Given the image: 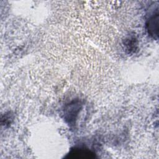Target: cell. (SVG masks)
<instances>
[{
    "instance_id": "1",
    "label": "cell",
    "mask_w": 159,
    "mask_h": 159,
    "mask_svg": "<svg viewBox=\"0 0 159 159\" xmlns=\"http://www.w3.org/2000/svg\"><path fill=\"white\" fill-rule=\"evenodd\" d=\"M147 29L148 34L155 39H157L158 31V14L152 16L147 23Z\"/></svg>"
},
{
    "instance_id": "2",
    "label": "cell",
    "mask_w": 159,
    "mask_h": 159,
    "mask_svg": "<svg viewBox=\"0 0 159 159\" xmlns=\"http://www.w3.org/2000/svg\"><path fill=\"white\" fill-rule=\"evenodd\" d=\"M125 45L129 52H134L137 48V41L134 37H129L125 40Z\"/></svg>"
}]
</instances>
